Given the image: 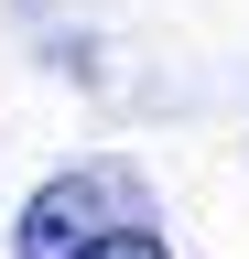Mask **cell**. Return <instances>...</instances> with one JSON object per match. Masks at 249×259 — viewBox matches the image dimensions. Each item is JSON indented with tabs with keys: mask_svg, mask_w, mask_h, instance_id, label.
<instances>
[{
	"mask_svg": "<svg viewBox=\"0 0 249 259\" xmlns=\"http://www.w3.org/2000/svg\"><path fill=\"white\" fill-rule=\"evenodd\" d=\"M109 205H119V184H109V173H54L33 205H22V238H11V248H22V259H76L98 227H119Z\"/></svg>",
	"mask_w": 249,
	"mask_h": 259,
	"instance_id": "obj_1",
	"label": "cell"
},
{
	"mask_svg": "<svg viewBox=\"0 0 249 259\" xmlns=\"http://www.w3.org/2000/svg\"><path fill=\"white\" fill-rule=\"evenodd\" d=\"M76 259H173V248L152 238V227H130V216H119V227H98V238H87Z\"/></svg>",
	"mask_w": 249,
	"mask_h": 259,
	"instance_id": "obj_2",
	"label": "cell"
}]
</instances>
